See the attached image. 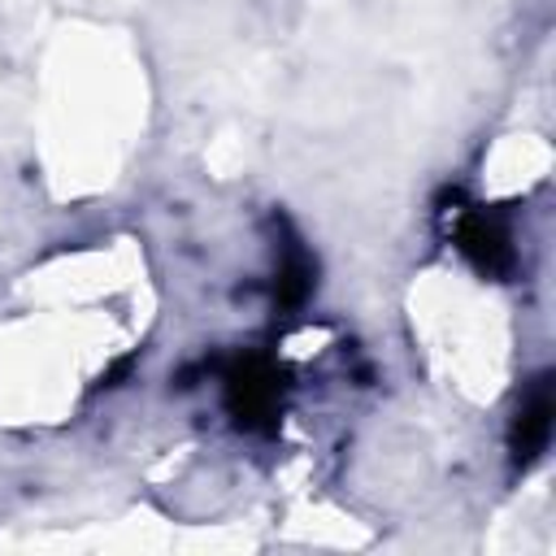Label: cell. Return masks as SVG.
Wrapping results in <instances>:
<instances>
[{
    "instance_id": "cell-1",
    "label": "cell",
    "mask_w": 556,
    "mask_h": 556,
    "mask_svg": "<svg viewBox=\"0 0 556 556\" xmlns=\"http://www.w3.org/2000/svg\"><path fill=\"white\" fill-rule=\"evenodd\" d=\"M230 408L239 413V421H256L269 417L274 408V374L265 365H248L230 378Z\"/></svg>"
},
{
    "instance_id": "cell-2",
    "label": "cell",
    "mask_w": 556,
    "mask_h": 556,
    "mask_svg": "<svg viewBox=\"0 0 556 556\" xmlns=\"http://www.w3.org/2000/svg\"><path fill=\"white\" fill-rule=\"evenodd\" d=\"M547 434H552V395L539 387V391L530 395V404L517 413V439H513L517 456H521V460H534V456L547 447Z\"/></svg>"
},
{
    "instance_id": "cell-3",
    "label": "cell",
    "mask_w": 556,
    "mask_h": 556,
    "mask_svg": "<svg viewBox=\"0 0 556 556\" xmlns=\"http://www.w3.org/2000/svg\"><path fill=\"white\" fill-rule=\"evenodd\" d=\"M460 248H465L478 265H486V269H500V265L508 261V239H504V230H500L495 222H486V217H469V222L460 226Z\"/></svg>"
}]
</instances>
